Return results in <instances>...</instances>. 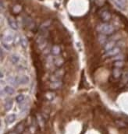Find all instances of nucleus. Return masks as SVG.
I'll list each match as a JSON object with an SVG mask.
<instances>
[{"label":"nucleus","mask_w":128,"mask_h":134,"mask_svg":"<svg viewBox=\"0 0 128 134\" xmlns=\"http://www.w3.org/2000/svg\"><path fill=\"white\" fill-rule=\"evenodd\" d=\"M7 22H8V24L10 28L14 30H17L18 29V25H17V21L15 20V19H13V17H8L7 19Z\"/></svg>","instance_id":"nucleus-12"},{"label":"nucleus","mask_w":128,"mask_h":134,"mask_svg":"<svg viewBox=\"0 0 128 134\" xmlns=\"http://www.w3.org/2000/svg\"><path fill=\"white\" fill-rule=\"evenodd\" d=\"M2 47L6 51H10L11 50V48H10V46L8 43H6L4 42H2Z\"/></svg>","instance_id":"nucleus-25"},{"label":"nucleus","mask_w":128,"mask_h":134,"mask_svg":"<svg viewBox=\"0 0 128 134\" xmlns=\"http://www.w3.org/2000/svg\"><path fill=\"white\" fill-rule=\"evenodd\" d=\"M123 66H124V63L122 60H116V61H115V62H114V66H115V68L121 69Z\"/></svg>","instance_id":"nucleus-24"},{"label":"nucleus","mask_w":128,"mask_h":134,"mask_svg":"<svg viewBox=\"0 0 128 134\" xmlns=\"http://www.w3.org/2000/svg\"><path fill=\"white\" fill-rule=\"evenodd\" d=\"M51 54L53 56H59L60 54H61V52H62V49L59 46V45H52V48H51Z\"/></svg>","instance_id":"nucleus-8"},{"label":"nucleus","mask_w":128,"mask_h":134,"mask_svg":"<svg viewBox=\"0 0 128 134\" xmlns=\"http://www.w3.org/2000/svg\"><path fill=\"white\" fill-rule=\"evenodd\" d=\"M98 30L102 34L105 35H110L112 34H113V32L115 31V28L114 26L109 24H102L98 26Z\"/></svg>","instance_id":"nucleus-1"},{"label":"nucleus","mask_w":128,"mask_h":134,"mask_svg":"<svg viewBox=\"0 0 128 134\" xmlns=\"http://www.w3.org/2000/svg\"><path fill=\"white\" fill-rule=\"evenodd\" d=\"M120 50L121 49H120L119 47L115 46L113 48L110 49L109 51L105 52V57H113V56H117L119 53L120 52Z\"/></svg>","instance_id":"nucleus-3"},{"label":"nucleus","mask_w":128,"mask_h":134,"mask_svg":"<svg viewBox=\"0 0 128 134\" xmlns=\"http://www.w3.org/2000/svg\"><path fill=\"white\" fill-rule=\"evenodd\" d=\"M3 90H4L6 94H8V95H13V94L15 93V90L13 89V88H12L11 86H6Z\"/></svg>","instance_id":"nucleus-17"},{"label":"nucleus","mask_w":128,"mask_h":134,"mask_svg":"<svg viewBox=\"0 0 128 134\" xmlns=\"http://www.w3.org/2000/svg\"><path fill=\"white\" fill-rule=\"evenodd\" d=\"M100 17L104 22H108L111 19V13L108 10H102L100 13Z\"/></svg>","instance_id":"nucleus-9"},{"label":"nucleus","mask_w":128,"mask_h":134,"mask_svg":"<svg viewBox=\"0 0 128 134\" xmlns=\"http://www.w3.org/2000/svg\"><path fill=\"white\" fill-rule=\"evenodd\" d=\"M54 65H55L58 68H60L64 63V58L61 56H56V58H55V59L53 60Z\"/></svg>","instance_id":"nucleus-13"},{"label":"nucleus","mask_w":128,"mask_h":134,"mask_svg":"<svg viewBox=\"0 0 128 134\" xmlns=\"http://www.w3.org/2000/svg\"><path fill=\"white\" fill-rule=\"evenodd\" d=\"M13 107V100L11 99H9L7 100H6V102L4 103V108L6 111H10Z\"/></svg>","instance_id":"nucleus-19"},{"label":"nucleus","mask_w":128,"mask_h":134,"mask_svg":"<svg viewBox=\"0 0 128 134\" xmlns=\"http://www.w3.org/2000/svg\"><path fill=\"white\" fill-rule=\"evenodd\" d=\"M9 82L11 84H13V85H17L18 84H17V78L16 77H13V76H11L9 78Z\"/></svg>","instance_id":"nucleus-26"},{"label":"nucleus","mask_w":128,"mask_h":134,"mask_svg":"<svg viewBox=\"0 0 128 134\" xmlns=\"http://www.w3.org/2000/svg\"><path fill=\"white\" fill-rule=\"evenodd\" d=\"M116 42L115 41H113V40H112V41H109V42H108L105 44L104 45V50L105 52H107V51H109L110 49L113 48L114 47L116 46Z\"/></svg>","instance_id":"nucleus-14"},{"label":"nucleus","mask_w":128,"mask_h":134,"mask_svg":"<svg viewBox=\"0 0 128 134\" xmlns=\"http://www.w3.org/2000/svg\"><path fill=\"white\" fill-rule=\"evenodd\" d=\"M25 126H26V125H25V122H21V123H19L15 128H14V130L19 133V134H21L24 131V130H25Z\"/></svg>","instance_id":"nucleus-15"},{"label":"nucleus","mask_w":128,"mask_h":134,"mask_svg":"<svg viewBox=\"0 0 128 134\" xmlns=\"http://www.w3.org/2000/svg\"><path fill=\"white\" fill-rule=\"evenodd\" d=\"M10 60L12 64H17L20 60H21V57H20L18 55H16V54H13L10 56Z\"/></svg>","instance_id":"nucleus-18"},{"label":"nucleus","mask_w":128,"mask_h":134,"mask_svg":"<svg viewBox=\"0 0 128 134\" xmlns=\"http://www.w3.org/2000/svg\"><path fill=\"white\" fill-rule=\"evenodd\" d=\"M112 74L115 78H119L121 76V70L119 68H115L112 71Z\"/></svg>","instance_id":"nucleus-23"},{"label":"nucleus","mask_w":128,"mask_h":134,"mask_svg":"<svg viewBox=\"0 0 128 134\" xmlns=\"http://www.w3.org/2000/svg\"><path fill=\"white\" fill-rule=\"evenodd\" d=\"M125 2H126V0H115V4L116 5V6L119 9L123 10L124 6H125Z\"/></svg>","instance_id":"nucleus-20"},{"label":"nucleus","mask_w":128,"mask_h":134,"mask_svg":"<svg viewBox=\"0 0 128 134\" xmlns=\"http://www.w3.org/2000/svg\"><path fill=\"white\" fill-rule=\"evenodd\" d=\"M63 86V82L62 80H57V81H51L50 83V88L52 90H58L61 88Z\"/></svg>","instance_id":"nucleus-10"},{"label":"nucleus","mask_w":128,"mask_h":134,"mask_svg":"<svg viewBox=\"0 0 128 134\" xmlns=\"http://www.w3.org/2000/svg\"><path fill=\"white\" fill-rule=\"evenodd\" d=\"M45 98L47 100H49V102H52V100L56 98V94L52 91H48L45 93Z\"/></svg>","instance_id":"nucleus-16"},{"label":"nucleus","mask_w":128,"mask_h":134,"mask_svg":"<svg viewBox=\"0 0 128 134\" xmlns=\"http://www.w3.org/2000/svg\"><path fill=\"white\" fill-rule=\"evenodd\" d=\"M25 100V97L24 94H18L17 97H16V102L18 103V104H22Z\"/></svg>","instance_id":"nucleus-22"},{"label":"nucleus","mask_w":128,"mask_h":134,"mask_svg":"<svg viewBox=\"0 0 128 134\" xmlns=\"http://www.w3.org/2000/svg\"><path fill=\"white\" fill-rule=\"evenodd\" d=\"M36 43H37V45L38 48L42 50V49H45L46 47H47V42H46V39L45 37L43 36H40L39 38H38V39L36 40Z\"/></svg>","instance_id":"nucleus-4"},{"label":"nucleus","mask_w":128,"mask_h":134,"mask_svg":"<svg viewBox=\"0 0 128 134\" xmlns=\"http://www.w3.org/2000/svg\"><path fill=\"white\" fill-rule=\"evenodd\" d=\"M17 120V115L16 114H10V115L7 116L5 118V122L6 125H10L13 123Z\"/></svg>","instance_id":"nucleus-11"},{"label":"nucleus","mask_w":128,"mask_h":134,"mask_svg":"<svg viewBox=\"0 0 128 134\" xmlns=\"http://www.w3.org/2000/svg\"><path fill=\"white\" fill-rule=\"evenodd\" d=\"M15 39V36L13 34V33L11 32H8V33H6L3 35V42H6V43H12Z\"/></svg>","instance_id":"nucleus-5"},{"label":"nucleus","mask_w":128,"mask_h":134,"mask_svg":"<svg viewBox=\"0 0 128 134\" xmlns=\"http://www.w3.org/2000/svg\"><path fill=\"white\" fill-rule=\"evenodd\" d=\"M0 77H1V79H3V77H4V72H3V71H1V74H0Z\"/></svg>","instance_id":"nucleus-28"},{"label":"nucleus","mask_w":128,"mask_h":134,"mask_svg":"<svg viewBox=\"0 0 128 134\" xmlns=\"http://www.w3.org/2000/svg\"><path fill=\"white\" fill-rule=\"evenodd\" d=\"M17 78V81L18 84H21V85H25V84H28L30 82V78L29 76H28L27 75H21V76H19Z\"/></svg>","instance_id":"nucleus-6"},{"label":"nucleus","mask_w":128,"mask_h":134,"mask_svg":"<svg viewBox=\"0 0 128 134\" xmlns=\"http://www.w3.org/2000/svg\"><path fill=\"white\" fill-rule=\"evenodd\" d=\"M65 71L63 69H59L53 72V74L50 76L51 81H57V80H62L63 76H64Z\"/></svg>","instance_id":"nucleus-2"},{"label":"nucleus","mask_w":128,"mask_h":134,"mask_svg":"<svg viewBox=\"0 0 128 134\" xmlns=\"http://www.w3.org/2000/svg\"><path fill=\"white\" fill-rule=\"evenodd\" d=\"M36 122L37 125L40 127L41 129L44 128L45 125V117L42 115V114H37L36 115Z\"/></svg>","instance_id":"nucleus-7"},{"label":"nucleus","mask_w":128,"mask_h":134,"mask_svg":"<svg viewBox=\"0 0 128 134\" xmlns=\"http://www.w3.org/2000/svg\"><path fill=\"white\" fill-rule=\"evenodd\" d=\"M20 44H21V45L22 46V48H26L28 44V40H27V38L25 37H21V38H20Z\"/></svg>","instance_id":"nucleus-21"},{"label":"nucleus","mask_w":128,"mask_h":134,"mask_svg":"<svg viewBox=\"0 0 128 134\" xmlns=\"http://www.w3.org/2000/svg\"><path fill=\"white\" fill-rule=\"evenodd\" d=\"M7 134H19L15 130H13V131H11V132H10L9 133H7Z\"/></svg>","instance_id":"nucleus-27"}]
</instances>
